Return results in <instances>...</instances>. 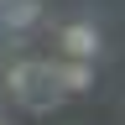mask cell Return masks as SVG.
I'll return each instance as SVG.
<instances>
[{
    "mask_svg": "<svg viewBox=\"0 0 125 125\" xmlns=\"http://www.w3.org/2000/svg\"><path fill=\"white\" fill-rule=\"evenodd\" d=\"M5 89H10V99L21 109H31V115H52V109L68 99V89H62V78H57V62H47V57L10 62L5 68Z\"/></svg>",
    "mask_w": 125,
    "mask_h": 125,
    "instance_id": "obj_1",
    "label": "cell"
},
{
    "mask_svg": "<svg viewBox=\"0 0 125 125\" xmlns=\"http://www.w3.org/2000/svg\"><path fill=\"white\" fill-rule=\"evenodd\" d=\"M99 26H94V21H68V26H62L57 31V52L62 57H99Z\"/></svg>",
    "mask_w": 125,
    "mask_h": 125,
    "instance_id": "obj_2",
    "label": "cell"
},
{
    "mask_svg": "<svg viewBox=\"0 0 125 125\" xmlns=\"http://www.w3.org/2000/svg\"><path fill=\"white\" fill-rule=\"evenodd\" d=\"M57 78L68 89V99L73 94H89L94 89V57H57Z\"/></svg>",
    "mask_w": 125,
    "mask_h": 125,
    "instance_id": "obj_3",
    "label": "cell"
},
{
    "mask_svg": "<svg viewBox=\"0 0 125 125\" xmlns=\"http://www.w3.org/2000/svg\"><path fill=\"white\" fill-rule=\"evenodd\" d=\"M0 21H5L10 31L37 26V21H42V0H5V5H0Z\"/></svg>",
    "mask_w": 125,
    "mask_h": 125,
    "instance_id": "obj_4",
    "label": "cell"
},
{
    "mask_svg": "<svg viewBox=\"0 0 125 125\" xmlns=\"http://www.w3.org/2000/svg\"><path fill=\"white\" fill-rule=\"evenodd\" d=\"M0 5H5V0H0Z\"/></svg>",
    "mask_w": 125,
    "mask_h": 125,
    "instance_id": "obj_5",
    "label": "cell"
}]
</instances>
